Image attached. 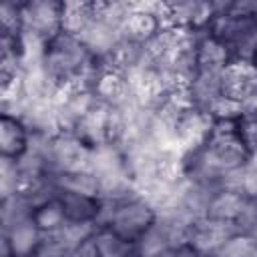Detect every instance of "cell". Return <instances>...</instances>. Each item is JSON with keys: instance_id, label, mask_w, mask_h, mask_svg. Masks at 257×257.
<instances>
[{"instance_id": "1", "label": "cell", "mask_w": 257, "mask_h": 257, "mask_svg": "<svg viewBox=\"0 0 257 257\" xmlns=\"http://www.w3.org/2000/svg\"><path fill=\"white\" fill-rule=\"evenodd\" d=\"M209 32L229 48L231 58L253 60L257 54V18L217 14L209 24Z\"/></svg>"}, {"instance_id": "2", "label": "cell", "mask_w": 257, "mask_h": 257, "mask_svg": "<svg viewBox=\"0 0 257 257\" xmlns=\"http://www.w3.org/2000/svg\"><path fill=\"white\" fill-rule=\"evenodd\" d=\"M62 0H28L22 6V30L42 40H50L60 32Z\"/></svg>"}, {"instance_id": "3", "label": "cell", "mask_w": 257, "mask_h": 257, "mask_svg": "<svg viewBox=\"0 0 257 257\" xmlns=\"http://www.w3.org/2000/svg\"><path fill=\"white\" fill-rule=\"evenodd\" d=\"M92 147L86 145L76 133L60 131L52 139V171H84L90 169Z\"/></svg>"}, {"instance_id": "4", "label": "cell", "mask_w": 257, "mask_h": 257, "mask_svg": "<svg viewBox=\"0 0 257 257\" xmlns=\"http://www.w3.org/2000/svg\"><path fill=\"white\" fill-rule=\"evenodd\" d=\"M237 231L239 229L233 221H221L205 215L189 227L187 241L195 253H219L221 245Z\"/></svg>"}, {"instance_id": "5", "label": "cell", "mask_w": 257, "mask_h": 257, "mask_svg": "<svg viewBox=\"0 0 257 257\" xmlns=\"http://www.w3.org/2000/svg\"><path fill=\"white\" fill-rule=\"evenodd\" d=\"M221 92L245 104L257 92V70L253 60L233 58L221 70Z\"/></svg>"}, {"instance_id": "6", "label": "cell", "mask_w": 257, "mask_h": 257, "mask_svg": "<svg viewBox=\"0 0 257 257\" xmlns=\"http://www.w3.org/2000/svg\"><path fill=\"white\" fill-rule=\"evenodd\" d=\"M171 6V26L203 30L209 28L211 20L217 16L209 0H169Z\"/></svg>"}, {"instance_id": "7", "label": "cell", "mask_w": 257, "mask_h": 257, "mask_svg": "<svg viewBox=\"0 0 257 257\" xmlns=\"http://www.w3.org/2000/svg\"><path fill=\"white\" fill-rule=\"evenodd\" d=\"M92 92L98 100H102L108 106H124L133 98L131 82L124 72L120 70H102L92 86Z\"/></svg>"}, {"instance_id": "8", "label": "cell", "mask_w": 257, "mask_h": 257, "mask_svg": "<svg viewBox=\"0 0 257 257\" xmlns=\"http://www.w3.org/2000/svg\"><path fill=\"white\" fill-rule=\"evenodd\" d=\"M0 237H4L8 241L12 255L26 257V255H36V249H38L40 239H42V231L38 229L34 219L28 217V219L12 225L8 231H0Z\"/></svg>"}, {"instance_id": "9", "label": "cell", "mask_w": 257, "mask_h": 257, "mask_svg": "<svg viewBox=\"0 0 257 257\" xmlns=\"http://www.w3.org/2000/svg\"><path fill=\"white\" fill-rule=\"evenodd\" d=\"M247 203H249V197L243 191L233 189V187H219L209 201L207 217L235 223Z\"/></svg>"}, {"instance_id": "10", "label": "cell", "mask_w": 257, "mask_h": 257, "mask_svg": "<svg viewBox=\"0 0 257 257\" xmlns=\"http://www.w3.org/2000/svg\"><path fill=\"white\" fill-rule=\"evenodd\" d=\"M30 141V131L26 124L12 114L0 116V153L2 157L18 159L26 149Z\"/></svg>"}, {"instance_id": "11", "label": "cell", "mask_w": 257, "mask_h": 257, "mask_svg": "<svg viewBox=\"0 0 257 257\" xmlns=\"http://www.w3.org/2000/svg\"><path fill=\"white\" fill-rule=\"evenodd\" d=\"M58 197L64 207L66 221L72 223H94L98 209H100V197H90L82 193H70V191H58Z\"/></svg>"}, {"instance_id": "12", "label": "cell", "mask_w": 257, "mask_h": 257, "mask_svg": "<svg viewBox=\"0 0 257 257\" xmlns=\"http://www.w3.org/2000/svg\"><path fill=\"white\" fill-rule=\"evenodd\" d=\"M231 60L233 58H231L229 48L219 38H215L207 28V34L201 38L199 48H197V66H199V70L221 72Z\"/></svg>"}, {"instance_id": "13", "label": "cell", "mask_w": 257, "mask_h": 257, "mask_svg": "<svg viewBox=\"0 0 257 257\" xmlns=\"http://www.w3.org/2000/svg\"><path fill=\"white\" fill-rule=\"evenodd\" d=\"M189 98L191 104L203 110H209V106L223 94L221 92V72H205L199 70L197 76L189 82Z\"/></svg>"}, {"instance_id": "14", "label": "cell", "mask_w": 257, "mask_h": 257, "mask_svg": "<svg viewBox=\"0 0 257 257\" xmlns=\"http://www.w3.org/2000/svg\"><path fill=\"white\" fill-rule=\"evenodd\" d=\"M163 28H165V24L155 14L145 12V10H131V14L126 16V20L122 24V36L145 44Z\"/></svg>"}, {"instance_id": "15", "label": "cell", "mask_w": 257, "mask_h": 257, "mask_svg": "<svg viewBox=\"0 0 257 257\" xmlns=\"http://www.w3.org/2000/svg\"><path fill=\"white\" fill-rule=\"evenodd\" d=\"M54 181H56L58 191H70V193H82V195H90V197H100V179L90 169L54 173Z\"/></svg>"}, {"instance_id": "16", "label": "cell", "mask_w": 257, "mask_h": 257, "mask_svg": "<svg viewBox=\"0 0 257 257\" xmlns=\"http://www.w3.org/2000/svg\"><path fill=\"white\" fill-rule=\"evenodd\" d=\"M98 257H122L128 253H137V245L128 239H124L122 235H118L116 231H112L110 227H96L92 233Z\"/></svg>"}, {"instance_id": "17", "label": "cell", "mask_w": 257, "mask_h": 257, "mask_svg": "<svg viewBox=\"0 0 257 257\" xmlns=\"http://www.w3.org/2000/svg\"><path fill=\"white\" fill-rule=\"evenodd\" d=\"M94 6H64L62 4V18H60V32L80 36L88 24L94 20Z\"/></svg>"}, {"instance_id": "18", "label": "cell", "mask_w": 257, "mask_h": 257, "mask_svg": "<svg viewBox=\"0 0 257 257\" xmlns=\"http://www.w3.org/2000/svg\"><path fill=\"white\" fill-rule=\"evenodd\" d=\"M32 219H34V223L38 225V229H40L42 233L54 231V229H58L60 225H64V223H66V215H64V207H62L60 197L56 195V197H52L50 201H46V203H42L40 207H36V209L32 211Z\"/></svg>"}, {"instance_id": "19", "label": "cell", "mask_w": 257, "mask_h": 257, "mask_svg": "<svg viewBox=\"0 0 257 257\" xmlns=\"http://www.w3.org/2000/svg\"><path fill=\"white\" fill-rule=\"evenodd\" d=\"M217 255H233V257H251V255H257V239L247 235V233H241L237 231L235 235H231L219 249Z\"/></svg>"}, {"instance_id": "20", "label": "cell", "mask_w": 257, "mask_h": 257, "mask_svg": "<svg viewBox=\"0 0 257 257\" xmlns=\"http://www.w3.org/2000/svg\"><path fill=\"white\" fill-rule=\"evenodd\" d=\"M215 120H239L245 112V104L235 100V98H229V96H219L207 110Z\"/></svg>"}, {"instance_id": "21", "label": "cell", "mask_w": 257, "mask_h": 257, "mask_svg": "<svg viewBox=\"0 0 257 257\" xmlns=\"http://www.w3.org/2000/svg\"><path fill=\"white\" fill-rule=\"evenodd\" d=\"M225 14L243 16V18H257V0H233L231 8Z\"/></svg>"}, {"instance_id": "22", "label": "cell", "mask_w": 257, "mask_h": 257, "mask_svg": "<svg viewBox=\"0 0 257 257\" xmlns=\"http://www.w3.org/2000/svg\"><path fill=\"white\" fill-rule=\"evenodd\" d=\"M209 4L213 6L215 14H225V12H227V10L231 8L233 0H209Z\"/></svg>"}, {"instance_id": "23", "label": "cell", "mask_w": 257, "mask_h": 257, "mask_svg": "<svg viewBox=\"0 0 257 257\" xmlns=\"http://www.w3.org/2000/svg\"><path fill=\"white\" fill-rule=\"evenodd\" d=\"M253 64H255V70H257V54L253 56Z\"/></svg>"}]
</instances>
